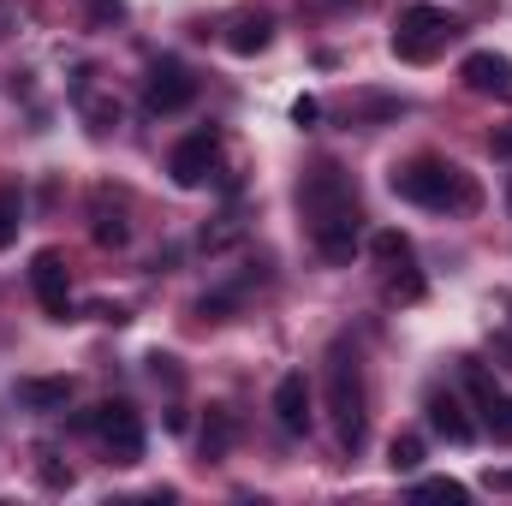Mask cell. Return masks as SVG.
Instances as JSON below:
<instances>
[{
	"instance_id": "44dd1931",
	"label": "cell",
	"mask_w": 512,
	"mask_h": 506,
	"mask_svg": "<svg viewBox=\"0 0 512 506\" xmlns=\"http://www.w3.org/2000/svg\"><path fill=\"white\" fill-rule=\"evenodd\" d=\"M239 239V215H221V227H203V251H227Z\"/></svg>"
},
{
	"instance_id": "cb8c5ba5",
	"label": "cell",
	"mask_w": 512,
	"mask_h": 506,
	"mask_svg": "<svg viewBox=\"0 0 512 506\" xmlns=\"http://www.w3.org/2000/svg\"><path fill=\"white\" fill-rule=\"evenodd\" d=\"M316 120H322V102H316V96H298V102H292V126L310 131Z\"/></svg>"
},
{
	"instance_id": "d6986e66",
	"label": "cell",
	"mask_w": 512,
	"mask_h": 506,
	"mask_svg": "<svg viewBox=\"0 0 512 506\" xmlns=\"http://www.w3.org/2000/svg\"><path fill=\"white\" fill-rule=\"evenodd\" d=\"M370 256H376L382 268H393V262H405V256H411V239L387 227V233H376V239H370Z\"/></svg>"
},
{
	"instance_id": "2e32d148",
	"label": "cell",
	"mask_w": 512,
	"mask_h": 506,
	"mask_svg": "<svg viewBox=\"0 0 512 506\" xmlns=\"http://www.w3.org/2000/svg\"><path fill=\"white\" fill-rule=\"evenodd\" d=\"M411 495H417V501H447V506H465V501H471V489H465V483H453V477H423Z\"/></svg>"
},
{
	"instance_id": "ac0fdd59",
	"label": "cell",
	"mask_w": 512,
	"mask_h": 506,
	"mask_svg": "<svg viewBox=\"0 0 512 506\" xmlns=\"http://www.w3.org/2000/svg\"><path fill=\"white\" fill-rule=\"evenodd\" d=\"M18 221H24V197H18V191L6 185V191H0V251H6L12 239H18Z\"/></svg>"
},
{
	"instance_id": "5bb4252c",
	"label": "cell",
	"mask_w": 512,
	"mask_h": 506,
	"mask_svg": "<svg viewBox=\"0 0 512 506\" xmlns=\"http://www.w3.org/2000/svg\"><path fill=\"white\" fill-rule=\"evenodd\" d=\"M78 108H84V120H90V131H96V137H108V131L120 126V102L96 96V90H90V72L78 78Z\"/></svg>"
},
{
	"instance_id": "603a6c76",
	"label": "cell",
	"mask_w": 512,
	"mask_h": 506,
	"mask_svg": "<svg viewBox=\"0 0 512 506\" xmlns=\"http://www.w3.org/2000/svg\"><path fill=\"white\" fill-rule=\"evenodd\" d=\"M90 6V24H120L126 18V0H84Z\"/></svg>"
},
{
	"instance_id": "7c38bea8",
	"label": "cell",
	"mask_w": 512,
	"mask_h": 506,
	"mask_svg": "<svg viewBox=\"0 0 512 506\" xmlns=\"http://www.w3.org/2000/svg\"><path fill=\"white\" fill-rule=\"evenodd\" d=\"M268 42H274V18H268V12H239V18L227 24V48H233L239 60L262 54Z\"/></svg>"
},
{
	"instance_id": "8992f818",
	"label": "cell",
	"mask_w": 512,
	"mask_h": 506,
	"mask_svg": "<svg viewBox=\"0 0 512 506\" xmlns=\"http://www.w3.org/2000/svg\"><path fill=\"white\" fill-rule=\"evenodd\" d=\"M215 149H221V131H215V126H203V131H191L185 143H173V155H167V173H173V185H179V191H197V185H209Z\"/></svg>"
},
{
	"instance_id": "6da1fadb",
	"label": "cell",
	"mask_w": 512,
	"mask_h": 506,
	"mask_svg": "<svg viewBox=\"0 0 512 506\" xmlns=\"http://www.w3.org/2000/svg\"><path fill=\"white\" fill-rule=\"evenodd\" d=\"M393 197H405V203H417V209H441V215H471V209L483 203L477 179H471L465 167L441 161V155H417V161L393 167Z\"/></svg>"
},
{
	"instance_id": "7a4b0ae2",
	"label": "cell",
	"mask_w": 512,
	"mask_h": 506,
	"mask_svg": "<svg viewBox=\"0 0 512 506\" xmlns=\"http://www.w3.org/2000/svg\"><path fill=\"white\" fill-rule=\"evenodd\" d=\"M328 411H334L340 447L358 453L364 435H370V399H364V364H358V352H346V346L328 358Z\"/></svg>"
},
{
	"instance_id": "4316f807",
	"label": "cell",
	"mask_w": 512,
	"mask_h": 506,
	"mask_svg": "<svg viewBox=\"0 0 512 506\" xmlns=\"http://www.w3.org/2000/svg\"><path fill=\"white\" fill-rule=\"evenodd\" d=\"M489 489H501V495H512V471H495V477H489Z\"/></svg>"
},
{
	"instance_id": "ba28073f",
	"label": "cell",
	"mask_w": 512,
	"mask_h": 506,
	"mask_svg": "<svg viewBox=\"0 0 512 506\" xmlns=\"http://www.w3.org/2000/svg\"><path fill=\"white\" fill-rule=\"evenodd\" d=\"M30 286H36V298H42V310H48L54 322H72V280H66V256H60V251H36V262H30Z\"/></svg>"
},
{
	"instance_id": "d4e9b609",
	"label": "cell",
	"mask_w": 512,
	"mask_h": 506,
	"mask_svg": "<svg viewBox=\"0 0 512 506\" xmlns=\"http://www.w3.org/2000/svg\"><path fill=\"white\" fill-rule=\"evenodd\" d=\"M489 435H495V441H512V399H501V405H495V417H489Z\"/></svg>"
},
{
	"instance_id": "7402d4cb",
	"label": "cell",
	"mask_w": 512,
	"mask_h": 506,
	"mask_svg": "<svg viewBox=\"0 0 512 506\" xmlns=\"http://www.w3.org/2000/svg\"><path fill=\"white\" fill-rule=\"evenodd\" d=\"M36 471H42V483H48V489H72V471H66V465H54V453H36Z\"/></svg>"
},
{
	"instance_id": "e0dca14e",
	"label": "cell",
	"mask_w": 512,
	"mask_h": 506,
	"mask_svg": "<svg viewBox=\"0 0 512 506\" xmlns=\"http://www.w3.org/2000/svg\"><path fill=\"white\" fill-rule=\"evenodd\" d=\"M387 465H393V471H417V465H423V435H393Z\"/></svg>"
},
{
	"instance_id": "52a82bcc",
	"label": "cell",
	"mask_w": 512,
	"mask_h": 506,
	"mask_svg": "<svg viewBox=\"0 0 512 506\" xmlns=\"http://www.w3.org/2000/svg\"><path fill=\"white\" fill-rule=\"evenodd\" d=\"M191 102H197V78H191L179 60L149 66V84H143V108H149V114H179V108H191Z\"/></svg>"
},
{
	"instance_id": "30bf717a",
	"label": "cell",
	"mask_w": 512,
	"mask_h": 506,
	"mask_svg": "<svg viewBox=\"0 0 512 506\" xmlns=\"http://www.w3.org/2000/svg\"><path fill=\"white\" fill-rule=\"evenodd\" d=\"M274 423H280L286 435H310L316 411H310V381H304V370H292V376L274 381Z\"/></svg>"
},
{
	"instance_id": "9c48e42d",
	"label": "cell",
	"mask_w": 512,
	"mask_h": 506,
	"mask_svg": "<svg viewBox=\"0 0 512 506\" xmlns=\"http://www.w3.org/2000/svg\"><path fill=\"white\" fill-rule=\"evenodd\" d=\"M459 78H465V90H477V96L512 102V60H507V54H495V48H477V54H465Z\"/></svg>"
},
{
	"instance_id": "3957f363",
	"label": "cell",
	"mask_w": 512,
	"mask_h": 506,
	"mask_svg": "<svg viewBox=\"0 0 512 506\" xmlns=\"http://www.w3.org/2000/svg\"><path fill=\"white\" fill-rule=\"evenodd\" d=\"M459 36V18L453 12H441V6H405L399 12V24H393V60H405V66H429L447 42Z\"/></svg>"
},
{
	"instance_id": "9a60e30c",
	"label": "cell",
	"mask_w": 512,
	"mask_h": 506,
	"mask_svg": "<svg viewBox=\"0 0 512 506\" xmlns=\"http://www.w3.org/2000/svg\"><path fill=\"white\" fill-rule=\"evenodd\" d=\"M233 435H239V417H233L227 405H215V411H209V423H203V459H227Z\"/></svg>"
},
{
	"instance_id": "8fae6325",
	"label": "cell",
	"mask_w": 512,
	"mask_h": 506,
	"mask_svg": "<svg viewBox=\"0 0 512 506\" xmlns=\"http://www.w3.org/2000/svg\"><path fill=\"white\" fill-rule=\"evenodd\" d=\"M429 429H435L441 441H453V447H465V441L477 435V423L465 417V399H459V393H441V387L429 393Z\"/></svg>"
},
{
	"instance_id": "ffe728a7",
	"label": "cell",
	"mask_w": 512,
	"mask_h": 506,
	"mask_svg": "<svg viewBox=\"0 0 512 506\" xmlns=\"http://www.w3.org/2000/svg\"><path fill=\"white\" fill-rule=\"evenodd\" d=\"M126 239H131V227L120 221V209H114V215H108V209H96V245H102V251H120Z\"/></svg>"
},
{
	"instance_id": "5b68a950",
	"label": "cell",
	"mask_w": 512,
	"mask_h": 506,
	"mask_svg": "<svg viewBox=\"0 0 512 506\" xmlns=\"http://www.w3.org/2000/svg\"><path fill=\"white\" fill-rule=\"evenodd\" d=\"M72 429H78V435H102L108 453H114V465H137V459H143V417L131 411L126 399H102V405L78 411Z\"/></svg>"
},
{
	"instance_id": "4fadbf2b",
	"label": "cell",
	"mask_w": 512,
	"mask_h": 506,
	"mask_svg": "<svg viewBox=\"0 0 512 506\" xmlns=\"http://www.w3.org/2000/svg\"><path fill=\"white\" fill-rule=\"evenodd\" d=\"M72 399V381L66 376H24L18 381V405L24 411H66Z\"/></svg>"
},
{
	"instance_id": "277c9868",
	"label": "cell",
	"mask_w": 512,
	"mask_h": 506,
	"mask_svg": "<svg viewBox=\"0 0 512 506\" xmlns=\"http://www.w3.org/2000/svg\"><path fill=\"white\" fill-rule=\"evenodd\" d=\"M298 209H304L310 233H316V227H328V221L364 215V209H358V185H352V173H346V167H334V161H322V167H310V173H304V185H298Z\"/></svg>"
},
{
	"instance_id": "83f0119b",
	"label": "cell",
	"mask_w": 512,
	"mask_h": 506,
	"mask_svg": "<svg viewBox=\"0 0 512 506\" xmlns=\"http://www.w3.org/2000/svg\"><path fill=\"white\" fill-rule=\"evenodd\" d=\"M495 155H512V126H507V131H495Z\"/></svg>"
},
{
	"instance_id": "484cf974",
	"label": "cell",
	"mask_w": 512,
	"mask_h": 506,
	"mask_svg": "<svg viewBox=\"0 0 512 506\" xmlns=\"http://www.w3.org/2000/svg\"><path fill=\"white\" fill-rule=\"evenodd\" d=\"M149 376L167 381V387H179V358H161V352H155V358H149Z\"/></svg>"
}]
</instances>
